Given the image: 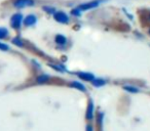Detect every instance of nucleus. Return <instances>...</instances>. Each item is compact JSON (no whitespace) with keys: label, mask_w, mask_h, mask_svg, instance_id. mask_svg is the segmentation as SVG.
I'll list each match as a JSON object with an SVG mask.
<instances>
[{"label":"nucleus","mask_w":150,"mask_h":131,"mask_svg":"<svg viewBox=\"0 0 150 131\" xmlns=\"http://www.w3.org/2000/svg\"><path fill=\"white\" fill-rule=\"evenodd\" d=\"M71 15H74V17H80V15H81V11H80L78 7L73 8L72 11H71Z\"/></svg>","instance_id":"2eb2a0df"},{"label":"nucleus","mask_w":150,"mask_h":131,"mask_svg":"<svg viewBox=\"0 0 150 131\" xmlns=\"http://www.w3.org/2000/svg\"><path fill=\"white\" fill-rule=\"evenodd\" d=\"M54 19L60 24H68L69 23V17L64 11H56L54 13Z\"/></svg>","instance_id":"7ed1b4c3"},{"label":"nucleus","mask_w":150,"mask_h":131,"mask_svg":"<svg viewBox=\"0 0 150 131\" xmlns=\"http://www.w3.org/2000/svg\"><path fill=\"white\" fill-rule=\"evenodd\" d=\"M149 32H150V31H149Z\"/></svg>","instance_id":"aec40b11"},{"label":"nucleus","mask_w":150,"mask_h":131,"mask_svg":"<svg viewBox=\"0 0 150 131\" xmlns=\"http://www.w3.org/2000/svg\"><path fill=\"white\" fill-rule=\"evenodd\" d=\"M93 115H94V106H93V102H91L90 104H88V112H86V118L88 120L93 118Z\"/></svg>","instance_id":"0eeeda50"},{"label":"nucleus","mask_w":150,"mask_h":131,"mask_svg":"<svg viewBox=\"0 0 150 131\" xmlns=\"http://www.w3.org/2000/svg\"><path fill=\"white\" fill-rule=\"evenodd\" d=\"M88 131H92V127L88 126Z\"/></svg>","instance_id":"6ab92c4d"},{"label":"nucleus","mask_w":150,"mask_h":131,"mask_svg":"<svg viewBox=\"0 0 150 131\" xmlns=\"http://www.w3.org/2000/svg\"><path fill=\"white\" fill-rule=\"evenodd\" d=\"M105 84V81L102 79H94L93 80V85L94 86H97V87H99V86H102Z\"/></svg>","instance_id":"ddd939ff"},{"label":"nucleus","mask_w":150,"mask_h":131,"mask_svg":"<svg viewBox=\"0 0 150 131\" xmlns=\"http://www.w3.org/2000/svg\"><path fill=\"white\" fill-rule=\"evenodd\" d=\"M99 5H100V1H98V0H93V1H90V2L80 4L79 6H78V8L81 11H90V9L96 8Z\"/></svg>","instance_id":"20e7f679"},{"label":"nucleus","mask_w":150,"mask_h":131,"mask_svg":"<svg viewBox=\"0 0 150 131\" xmlns=\"http://www.w3.org/2000/svg\"><path fill=\"white\" fill-rule=\"evenodd\" d=\"M79 78H81L82 80H86V81H93L95 79L94 75L91 73H78Z\"/></svg>","instance_id":"423d86ee"},{"label":"nucleus","mask_w":150,"mask_h":131,"mask_svg":"<svg viewBox=\"0 0 150 131\" xmlns=\"http://www.w3.org/2000/svg\"><path fill=\"white\" fill-rule=\"evenodd\" d=\"M50 66L52 68H54V70H57V71H60V72H63V71H64V69H63V68L61 67V66H59V64H50Z\"/></svg>","instance_id":"f3484780"},{"label":"nucleus","mask_w":150,"mask_h":131,"mask_svg":"<svg viewBox=\"0 0 150 131\" xmlns=\"http://www.w3.org/2000/svg\"><path fill=\"white\" fill-rule=\"evenodd\" d=\"M125 90H129V91H131V92H138V89H137V88L131 87V86H125Z\"/></svg>","instance_id":"a211bd4d"},{"label":"nucleus","mask_w":150,"mask_h":131,"mask_svg":"<svg viewBox=\"0 0 150 131\" xmlns=\"http://www.w3.org/2000/svg\"><path fill=\"white\" fill-rule=\"evenodd\" d=\"M56 42L58 44H61V45H64L65 43L67 42V39H66V37L65 36H63V35H57L56 36Z\"/></svg>","instance_id":"1a4fd4ad"},{"label":"nucleus","mask_w":150,"mask_h":131,"mask_svg":"<svg viewBox=\"0 0 150 131\" xmlns=\"http://www.w3.org/2000/svg\"><path fill=\"white\" fill-rule=\"evenodd\" d=\"M23 20H24V17L22 13H17L15 15H11V21H9V24H11V28L15 30H19L20 28L22 27V24H23Z\"/></svg>","instance_id":"f257e3e1"},{"label":"nucleus","mask_w":150,"mask_h":131,"mask_svg":"<svg viewBox=\"0 0 150 131\" xmlns=\"http://www.w3.org/2000/svg\"><path fill=\"white\" fill-rule=\"evenodd\" d=\"M48 79H50V76L41 75V76H39V77L37 78V82H38V83H44V82H46Z\"/></svg>","instance_id":"4468645a"},{"label":"nucleus","mask_w":150,"mask_h":131,"mask_svg":"<svg viewBox=\"0 0 150 131\" xmlns=\"http://www.w3.org/2000/svg\"><path fill=\"white\" fill-rule=\"evenodd\" d=\"M11 48H9V46L7 45V44L5 43H2V42H0V50H3V51H7V50H9Z\"/></svg>","instance_id":"dca6fc26"},{"label":"nucleus","mask_w":150,"mask_h":131,"mask_svg":"<svg viewBox=\"0 0 150 131\" xmlns=\"http://www.w3.org/2000/svg\"><path fill=\"white\" fill-rule=\"evenodd\" d=\"M42 9H43V11L50 13V15H54V13H56V8H54V7H52V6H43Z\"/></svg>","instance_id":"f8f14e48"},{"label":"nucleus","mask_w":150,"mask_h":131,"mask_svg":"<svg viewBox=\"0 0 150 131\" xmlns=\"http://www.w3.org/2000/svg\"><path fill=\"white\" fill-rule=\"evenodd\" d=\"M71 86L77 88V89L81 90V91H86V87H84L81 83H79V82H72V83H71Z\"/></svg>","instance_id":"9d476101"},{"label":"nucleus","mask_w":150,"mask_h":131,"mask_svg":"<svg viewBox=\"0 0 150 131\" xmlns=\"http://www.w3.org/2000/svg\"><path fill=\"white\" fill-rule=\"evenodd\" d=\"M23 23L26 27H31V26H34L37 23V18H36L35 15H28L23 20Z\"/></svg>","instance_id":"39448f33"},{"label":"nucleus","mask_w":150,"mask_h":131,"mask_svg":"<svg viewBox=\"0 0 150 131\" xmlns=\"http://www.w3.org/2000/svg\"><path fill=\"white\" fill-rule=\"evenodd\" d=\"M8 30L4 27H0V39H5L6 37H8Z\"/></svg>","instance_id":"6e6552de"},{"label":"nucleus","mask_w":150,"mask_h":131,"mask_svg":"<svg viewBox=\"0 0 150 131\" xmlns=\"http://www.w3.org/2000/svg\"><path fill=\"white\" fill-rule=\"evenodd\" d=\"M13 6L17 9H23L26 7L33 6L35 4V0H13Z\"/></svg>","instance_id":"f03ea898"},{"label":"nucleus","mask_w":150,"mask_h":131,"mask_svg":"<svg viewBox=\"0 0 150 131\" xmlns=\"http://www.w3.org/2000/svg\"><path fill=\"white\" fill-rule=\"evenodd\" d=\"M11 42H13V43L15 44V45L19 46V47H23V45H24L23 41H22V40L20 39L19 37H15L13 40H11Z\"/></svg>","instance_id":"9b49d317"}]
</instances>
